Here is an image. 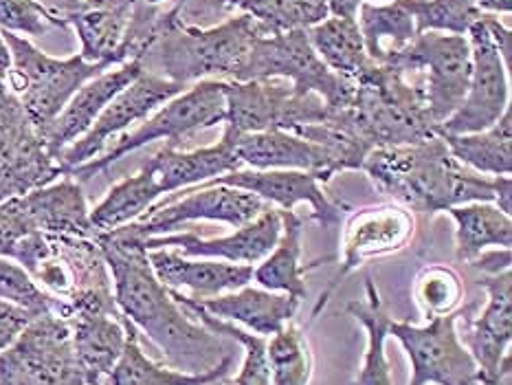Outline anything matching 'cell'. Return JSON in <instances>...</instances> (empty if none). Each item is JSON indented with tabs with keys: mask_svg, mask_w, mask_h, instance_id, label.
Returning <instances> with one entry per match:
<instances>
[{
	"mask_svg": "<svg viewBox=\"0 0 512 385\" xmlns=\"http://www.w3.org/2000/svg\"><path fill=\"white\" fill-rule=\"evenodd\" d=\"M172 291V289H170ZM174 300L185 308H198L211 317L229 324H242L253 335L269 339L271 335L293 322L302 300L284 293L264 291L260 286H242L238 291L222 293L205 300H194L183 291H172Z\"/></svg>",
	"mask_w": 512,
	"mask_h": 385,
	"instance_id": "cell-22",
	"label": "cell"
},
{
	"mask_svg": "<svg viewBox=\"0 0 512 385\" xmlns=\"http://www.w3.org/2000/svg\"><path fill=\"white\" fill-rule=\"evenodd\" d=\"M484 25H486L488 33H491V40L497 47L499 55H502L504 64L510 69V62H512V31L504 25L502 20H499L497 16H491V14H484Z\"/></svg>",
	"mask_w": 512,
	"mask_h": 385,
	"instance_id": "cell-47",
	"label": "cell"
},
{
	"mask_svg": "<svg viewBox=\"0 0 512 385\" xmlns=\"http://www.w3.org/2000/svg\"><path fill=\"white\" fill-rule=\"evenodd\" d=\"M240 0H170L163 7L165 29L189 27V29H209L220 25L222 20L233 16Z\"/></svg>",
	"mask_w": 512,
	"mask_h": 385,
	"instance_id": "cell-43",
	"label": "cell"
},
{
	"mask_svg": "<svg viewBox=\"0 0 512 385\" xmlns=\"http://www.w3.org/2000/svg\"><path fill=\"white\" fill-rule=\"evenodd\" d=\"M282 216V234L277 238L273 251L266 256L258 267L253 269V280L264 291L271 293H284L304 300L308 295L306 289V273L317 267L319 262L306 264L302 262L304 253V220L293 212H284Z\"/></svg>",
	"mask_w": 512,
	"mask_h": 385,
	"instance_id": "cell-28",
	"label": "cell"
},
{
	"mask_svg": "<svg viewBox=\"0 0 512 385\" xmlns=\"http://www.w3.org/2000/svg\"><path fill=\"white\" fill-rule=\"evenodd\" d=\"M22 203H25L31 225L42 234L97 238L82 185L69 174L29 194H22Z\"/></svg>",
	"mask_w": 512,
	"mask_h": 385,
	"instance_id": "cell-27",
	"label": "cell"
},
{
	"mask_svg": "<svg viewBox=\"0 0 512 385\" xmlns=\"http://www.w3.org/2000/svg\"><path fill=\"white\" fill-rule=\"evenodd\" d=\"M477 284L486 293V306L480 315L464 317L462 344L480 370V385H495L510 372L512 339V271L497 275H480Z\"/></svg>",
	"mask_w": 512,
	"mask_h": 385,
	"instance_id": "cell-17",
	"label": "cell"
},
{
	"mask_svg": "<svg viewBox=\"0 0 512 385\" xmlns=\"http://www.w3.org/2000/svg\"><path fill=\"white\" fill-rule=\"evenodd\" d=\"M269 36L258 20L233 14L209 29L170 27L143 58V71L181 86L203 80H236L258 38Z\"/></svg>",
	"mask_w": 512,
	"mask_h": 385,
	"instance_id": "cell-3",
	"label": "cell"
},
{
	"mask_svg": "<svg viewBox=\"0 0 512 385\" xmlns=\"http://www.w3.org/2000/svg\"><path fill=\"white\" fill-rule=\"evenodd\" d=\"M345 313L356 319L365 328V355L361 370L352 385H394L392 370L385 355V344L389 337V317L372 278H365V300H350L345 304Z\"/></svg>",
	"mask_w": 512,
	"mask_h": 385,
	"instance_id": "cell-31",
	"label": "cell"
},
{
	"mask_svg": "<svg viewBox=\"0 0 512 385\" xmlns=\"http://www.w3.org/2000/svg\"><path fill=\"white\" fill-rule=\"evenodd\" d=\"M148 260L154 275L172 291H192L194 300L238 291L253 282V267L209 258H185L172 249H152Z\"/></svg>",
	"mask_w": 512,
	"mask_h": 385,
	"instance_id": "cell-24",
	"label": "cell"
},
{
	"mask_svg": "<svg viewBox=\"0 0 512 385\" xmlns=\"http://www.w3.org/2000/svg\"><path fill=\"white\" fill-rule=\"evenodd\" d=\"M141 0H77L64 7L66 27L80 40V55L86 62L119 66L128 62V33Z\"/></svg>",
	"mask_w": 512,
	"mask_h": 385,
	"instance_id": "cell-20",
	"label": "cell"
},
{
	"mask_svg": "<svg viewBox=\"0 0 512 385\" xmlns=\"http://www.w3.org/2000/svg\"><path fill=\"white\" fill-rule=\"evenodd\" d=\"M455 223V258L471 264L488 249L512 247V218L495 203H466L449 207Z\"/></svg>",
	"mask_w": 512,
	"mask_h": 385,
	"instance_id": "cell-30",
	"label": "cell"
},
{
	"mask_svg": "<svg viewBox=\"0 0 512 385\" xmlns=\"http://www.w3.org/2000/svg\"><path fill=\"white\" fill-rule=\"evenodd\" d=\"M416 22V31L466 36L484 14L471 0H400Z\"/></svg>",
	"mask_w": 512,
	"mask_h": 385,
	"instance_id": "cell-40",
	"label": "cell"
},
{
	"mask_svg": "<svg viewBox=\"0 0 512 385\" xmlns=\"http://www.w3.org/2000/svg\"><path fill=\"white\" fill-rule=\"evenodd\" d=\"M271 385H310L313 379V352L304 330L288 322L280 333L266 339Z\"/></svg>",
	"mask_w": 512,
	"mask_h": 385,
	"instance_id": "cell-36",
	"label": "cell"
},
{
	"mask_svg": "<svg viewBox=\"0 0 512 385\" xmlns=\"http://www.w3.org/2000/svg\"><path fill=\"white\" fill-rule=\"evenodd\" d=\"M233 148H236L240 163L249 165L251 170L313 172L321 183H328L337 174L335 163H332L326 148L286 130L238 135L233 137Z\"/></svg>",
	"mask_w": 512,
	"mask_h": 385,
	"instance_id": "cell-23",
	"label": "cell"
},
{
	"mask_svg": "<svg viewBox=\"0 0 512 385\" xmlns=\"http://www.w3.org/2000/svg\"><path fill=\"white\" fill-rule=\"evenodd\" d=\"M9 66H11V55H9V49H7L3 36H0V77H3V80L9 73Z\"/></svg>",
	"mask_w": 512,
	"mask_h": 385,
	"instance_id": "cell-50",
	"label": "cell"
},
{
	"mask_svg": "<svg viewBox=\"0 0 512 385\" xmlns=\"http://www.w3.org/2000/svg\"><path fill=\"white\" fill-rule=\"evenodd\" d=\"M181 84L165 80V77L143 71L135 82L128 84L113 102H110L102 115L95 119L91 130L84 137L71 143L69 148L60 152L58 163L69 174L71 170L80 168V165L97 159L99 154L106 150V143L113 139L119 132L128 130L137 121L148 119L154 110L161 108L165 102H170L172 97L183 93Z\"/></svg>",
	"mask_w": 512,
	"mask_h": 385,
	"instance_id": "cell-15",
	"label": "cell"
},
{
	"mask_svg": "<svg viewBox=\"0 0 512 385\" xmlns=\"http://www.w3.org/2000/svg\"><path fill=\"white\" fill-rule=\"evenodd\" d=\"M51 29H69L62 9L40 0H0V31L40 38Z\"/></svg>",
	"mask_w": 512,
	"mask_h": 385,
	"instance_id": "cell-42",
	"label": "cell"
},
{
	"mask_svg": "<svg viewBox=\"0 0 512 385\" xmlns=\"http://www.w3.org/2000/svg\"><path fill=\"white\" fill-rule=\"evenodd\" d=\"M0 385H86L69 322L53 313L33 317L0 352Z\"/></svg>",
	"mask_w": 512,
	"mask_h": 385,
	"instance_id": "cell-10",
	"label": "cell"
},
{
	"mask_svg": "<svg viewBox=\"0 0 512 385\" xmlns=\"http://www.w3.org/2000/svg\"><path fill=\"white\" fill-rule=\"evenodd\" d=\"M361 170L381 194L409 212L444 214L466 203H495L512 212L510 176H482L453 159L440 135L407 146L374 148Z\"/></svg>",
	"mask_w": 512,
	"mask_h": 385,
	"instance_id": "cell-2",
	"label": "cell"
},
{
	"mask_svg": "<svg viewBox=\"0 0 512 385\" xmlns=\"http://www.w3.org/2000/svg\"><path fill=\"white\" fill-rule=\"evenodd\" d=\"M31 231L38 229L31 225L22 196L7 198V201L0 203V258H14L20 240Z\"/></svg>",
	"mask_w": 512,
	"mask_h": 385,
	"instance_id": "cell-44",
	"label": "cell"
},
{
	"mask_svg": "<svg viewBox=\"0 0 512 385\" xmlns=\"http://www.w3.org/2000/svg\"><path fill=\"white\" fill-rule=\"evenodd\" d=\"M414 231V214L398 203L367 205L350 212L348 218L343 220L341 231V267L328 284L326 293H321L310 319H317V315L328 306L332 293L339 289V284L352 271L359 269L367 260L392 256V253L403 251L411 238H414Z\"/></svg>",
	"mask_w": 512,
	"mask_h": 385,
	"instance_id": "cell-12",
	"label": "cell"
},
{
	"mask_svg": "<svg viewBox=\"0 0 512 385\" xmlns=\"http://www.w3.org/2000/svg\"><path fill=\"white\" fill-rule=\"evenodd\" d=\"M414 300L422 317L431 319L453 315L464 300V284L460 273L444 267V264H429L414 280Z\"/></svg>",
	"mask_w": 512,
	"mask_h": 385,
	"instance_id": "cell-38",
	"label": "cell"
},
{
	"mask_svg": "<svg viewBox=\"0 0 512 385\" xmlns=\"http://www.w3.org/2000/svg\"><path fill=\"white\" fill-rule=\"evenodd\" d=\"M86 385H104L124 352L128 324L121 313L80 311L66 319Z\"/></svg>",
	"mask_w": 512,
	"mask_h": 385,
	"instance_id": "cell-25",
	"label": "cell"
},
{
	"mask_svg": "<svg viewBox=\"0 0 512 385\" xmlns=\"http://www.w3.org/2000/svg\"><path fill=\"white\" fill-rule=\"evenodd\" d=\"M330 108L317 93H297L291 82L271 80L233 82L225 80V121L229 135L286 130L297 132L321 124L330 117Z\"/></svg>",
	"mask_w": 512,
	"mask_h": 385,
	"instance_id": "cell-7",
	"label": "cell"
},
{
	"mask_svg": "<svg viewBox=\"0 0 512 385\" xmlns=\"http://www.w3.org/2000/svg\"><path fill=\"white\" fill-rule=\"evenodd\" d=\"M363 3H389V0H359V5Z\"/></svg>",
	"mask_w": 512,
	"mask_h": 385,
	"instance_id": "cell-53",
	"label": "cell"
},
{
	"mask_svg": "<svg viewBox=\"0 0 512 385\" xmlns=\"http://www.w3.org/2000/svg\"><path fill=\"white\" fill-rule=\"evenodd\" d=\"M271 77L291 82L297 93H317L335 110L348 106L354 95V84L328 69L304 29L269 33L255 40L249 58L244 60L233 82L271 80Z\"/></svg>",
	"mask_w": 512,
	"mask_h": 385,
	"instance_id": "cell-8",
	"label": "cell"
},
{
	"mask_svg": "<svg viewBox=\"0 0 512 385\" xmlns=\"http://www.w3.org/2000/svg\"><path fill=\"white\" fill-rule=\"evenodd\" d=\"M330 16H341V18H356L359 14V0H326Z\"/></svg>",
	"mask_w": 512,
	"mask_h": 385,
	"instance_id": "cell-48",
	"label": "cell"
},
{
	"mask_svg": "<svg viewBox=\"0 0 512 385\" xmlns=\"http://www.w3.org/2000/svg\"><path fill=\"white\" fill-rule=\"evenodd\" d=\"M0 36H3L11 55L5 82L38 132L62 113L69 99L88 80L113 69L108 64L86 62L80 53L71 55V58H55L18 33L0 31Z\"/></svg>",
	"mask_w": 512,
	"mask_h": 385,
	"instance_id": "cell-5",
	"label": "cell"
},
{
	"mask_svg": "<svg viewBox=\"0 0 512 385\" xmlns=\"http://www.w3.org/2000/svg\"><path fill=\"white\" fill-rule=\"evenodd\" d=\"M308 40L313 49L332 73L343 80L356 84V80L370 69V55L365 51V42L361 36L356 18L328 16L319 25L306 29Z\"/></svg>",
	"mask_w": 512,
	"mask_h": 385,
	"instance_id": "cell-33",
	"label": "cell"
},
{
	"mask_svg": "<svg viewBox=\"0 0 512 385\" xmlns=\"http://www.w3.org/2000/svg\"><path fill=\"white\" fill-rule=\"evenodd\" d=\"M126 324L128 339L124 352H121L119 361L115 363L113 372L108 374L104 385H214L222 379H227V374L233 366V355H227L218 366L207 372H181L172 366H161V363L152 361L146 352L141 350L137 328L132 326L128 319Z\"/></svg>",
	"mask_w": 512,
	"mask_h": 385,
	"instance_id": "cell-29",
	"label": "cell"
},
{
	"mask_svg": "<svg viewBox=\"0 0 512 385\" xmlns=\"http://www.w3.org/2000/svg\"><path fill=\"white\" fill-rule=\"evenodd\" d=\"M0 302L18 306L33 317L60 315L62 304L31 278V273L18 262L0 258Z\"/></svg>",
	"mask_w": 512,
	"mask_h": 385,
	"instance_id": "cell-41",
	"label": "cell"
},
{
	"mask_svg": "<svg viewBox=\"0 0 512 385\" xmlns=\"http://www.w3.org/2000/svg\"><path fill=\"white\" fill-rule=\"evenodd\" d=\"M143 73L141 60H128L119 66H113L104 73H99L93 80H88L77 91L69 104L62 108V113L40 132V137L47 146L51 157L58 161L60 152L66 150L80 137H84L95 119L102 115V110L124 91Z\"/></svg>",
	"mask_w": 512,
	"mask_h": 385,
	"instance_id": "cell-21",
	"label": "cell"
},
{
	"mask_svg": "<svg viewBox=\"0 0 512 385\" xmlns=\"http://www.w3.org/2000/svg\"><path fill=\"white\" fill-rule=\"evenodd\" d=\"M264 207L262 198L238 187L198 185L194 190L170 194L165 201L154 203L146 214L126 227L141 238L174 234L178 227L194 220H214L238 229L258 218Z\"/></svg>",
	"mask_w": 512,
	"mask_h": 385,
	"instance_id": "cell-13",
	"label": "cell"
},
{
	"mask_svg": "<svg viewBox=\"0 0 512 385\" xmlns=\"http://www.w3.org/2000/svg\"><path fill=\"white\" fill-rule=\"evenodd\" d=\"M471 267L482 275L504 273L512 267V249H488L471 262Z\"/></svg>",
	"mask_w": 512,
	"mask_h": 385,
	"instance_id": "cell-46",
	"label": "cell"
},
{
	"mask_svg": "<svg viewBox=\"0 0 512 385\" xmlns=\"http://www.w3.org/2000/svg\"><path fill=\"white\" fill-rule=\"evenodd\" d=\"M11 99H14V93L9 91V86H7V82L3 80V77H0V106L3 104H7V102H11Z\"/></svg>",
	"mask_w": 512,
	"mask_h": 385,
	"instance_id": "cell-51",
	"label": "cell"
},
{
	"mask_svg": "<svg viewBox=\"0 0 512 385\" xmlns=\"http://www.w3.org/2000/svg\"><path fill=\"white\" fill-rule=\"evenodd\" d=\"M148 163L154 174H157L163 196L211 181L216 176L242 170V163L238 159L236 148H233V137L229 132H222L220 141L214 143V146L187 152L168 143L157 154H152Z\"/></svg>",
	"mask_w": 512,
	"mask_h": 385,
	"instance_id": "cell-26",
	"label": "cell"
},
{
	"mask_svg": "<svg viewBox=\"0 0 512 385\" xmlns=\"http://www.w3.org/2000/svg\"><path fill=\"white\" fill-rule=\"evenodd\" d=\"M383 64H392L405 75L409 71H425L422 86L429 117L440 128L464 102L471 80V44L466 36L425 31L411 40Z\"/></svg>",
	"mask_w": 512,
	"mask_h": 385,
	"instance_id": "cell-9",
	"label": "cell"
},
{
	"mask_svg": "<svg viewBox=\"0 0 512 385\" xmlns=\"http://www.w3.org/2000/svg\"><path fill=\"white\" fill-rule=\"evenodd\" d=\"M33 315L18 306L0 302V352L7 350L20 337L22 330L31 324Z\"/></svg>",
	"mask_w": 512,
	"mask_h": 385,
	"instance_id": "cell-45",
	"label": "cell"
},
{
	"mask_svg": "<svg viewBox=\"0 0 512 385\" xmlns=\"http://www.w3.org/2000/svg\"><path fill=\"white\" fill-rule=\"evenodd\" d=\"M95 240L108 264L119 313L148 335L172 368L200 374L231 355L225 337L194 322L168 286L154 275L141 236L121 227L99 234Z\"/></svg>",
	"mask_w": 512,
	"mask_h": 385,
	"instance_id": "cell-1",
	"label": "cell"
},
{
	"mask_svg": "<svg viewBox=\"0 0 512 385\" xmlns=\"http://www.w3.org/2000/svg\"><path fill=\"white\" fill-rule=\"evenodd\" d=\"M345 110L354 132L370 152L438 135L422 86L407 82L405 73L392 64L372 62L356 80L352 102Z\"/></svg>",
	"mask_w": 512,
	"mask_h": 385,
	"instance_id": "cell-4",
	"label": "cell"
},
{
	"mask_svg": "<svg viewBox=\"0 0 512 385\" xmlns=\"http://www.w3.org/2000/svg\"><path fill=\"white\" fill-rule=\"evenodd\" d=\"M240 14H247L269 33L310 29L330 16L326 0H240Z\"/></svg>",
	"mask_w": 512,
	"mask_h": 385,
	"instance_id": "cell-37",
	"label": "cell"
},
{
	"mask_svg": "<svg viewBox=\"0 0 512 385\" xmlns=\"http://www.w3.org/2000/svg\"><path fill=\"white\" fill-rule=\"evenodd\" d=\"M365 51L370 60L383 64L389 55L403 51L418 36L416 22L400 0L363 3L356 14Z\"/></svg>",
	"mask_w": 512,
	"mask_h": 385,
	"instance_id": "cell-35",
	"label": "cell"
},
{
	"mask_svg": "<svg viewBox=\"0 0 512 385\" xmlns=\"http://www.w3.org/2000/svg\"><path fill=\"white\" fill-rule=\"evenodd\" d=\"M185 311L192 317H198V322L207 326L211 333L236 341V344H240L244 348V361H242L238 377L225 385H271V372H269V359H266V339L264 337L253 335V333H249V330L238 328L236 324L222 322V319L211 317L203 311H198V308H185Z\"/></svg>",
	"mask_w": 512,
	"mask_h": 385,
	"instance_id": "cell-39",
	"label": "cell"
},
{
	"mask_svg": "<svg viewBox=\"0 0 512 385\" xmlns=\"http://www.w3.org/2000/svg\"><path fill=\"white\" fill-rule=\"evenodd\" d=\"M163 196L157 174L146 161L141 170L115 183L110 192L91 209V223L99 234H108L135 223Z\"/></svg>",
	"mask_w": 512,
	"mask_h": 385,
	"instance_id": "cell-32",
	"label": "cell"
},
{
	"mask_svg": "<svg viewBox=\"0 0 512 385\" xmlns=\"http://www.w3.org/2000/svg\"><path fill=\"white\" fill-rule=\"evenodd\" d=\"M447 143L453 159L484 176L512 174V110L504 117L473 135H440Z\"/></svg>",
	"mask_w": 512,
	"mask_h": 385,
	"instance_id": "cell-34",
	"label": "cell"
},
{
	"mask_svg": "<svg viewBox=\"0 0 512 385\" xmlns=\"http://www.w3.org/2000/svg\"><path fill=\"white\" fill-rule=\"evenodd\" d=\"M280 234V209L266 205L258 218L238 227L231 236L225 238H200L194 231H178V234L148 236L143 238V245H146L148 251L172 247L185 258H209L253 267V264L269 256Z\"/></svg>",
	"mask_w": 512,
	"mask_h": 385,
	"instance_id": "cell-18",
	"label": "cell"
},
{
	"mask_svg": "<svg viewBox=\"0 0 512 385\" xmlns=\"http://www.w3.org/2000/svg\"><path fill=\"white\" fill-rule=\"evenodd\" d=\"M200 185H229L238 187V190L251 192L264 203H273L277 209L284 212H293L295 205L306 203L313 209V218L324 229H335L341 225L343 212L348 207L343 203L332 201L324 192L321 181L313 172L302 170H236L225 176H216V179L205 181Z\"/></svg>",
	"mask_w": 512,
	"mask_h": 385,
	"instance_id": "cell-19",
	"label": "cell"
},
{
	"mask_svg": "<svg viewBox=\"0 0 512 385\" xmlns=\"http://www.w3.org/2000/svg\"><path fill=\"white\" fill-rule=\"evenodd\" d=\"M143 3H148L152 7H165V3H170V0H143Z\"/></svg>",
	"mask_w": 512,
	"mask_h": 385,
	"instance_id": "cell-52",
	"label": "cell"
},
{
	"mask_svg": "<svg viewBox=\"0 0 512 385\" xmlns=\"http://www.w3.org/2000/svg\"><path fill=\"white\" fill-rule=\"evenodd\" d=\"M222 121H225V80L196 82L187 91L178 93L170 102L154 110L148 119L141 121L137 130L121 135L113 148L104 150L97 159L71 170L69 176L80 183L88 181L152 141L165 139L172 146H178L183 137L192 135L196 130L214 128Z\"/></svg>",
	"mask_w": 512,
	"mask_h": 385,
	"instance_id": "cell-6",
	"label": "cell"
},
{
	"mask_svg": "<svg viewBox=\"0 0 512 385\" xmlns=\"http://www.w3.org/2000/svg\"><path fill=\"white\" fill-rule=\"evenodd\" d=\"M471 3L482 11V14H510L512 11V0H471Z\"/></svg>",
	"mask_w": 512,
	"mask_h": 385,
	"instance_id": "cell-49",
	"label": "cell"
},
{
	"mask_svg": "<svg viewBox=\"0 0 512 385\" xmlns=\"http://www.w3.org/2000/svg\"><path fill=\"white\" fill-rule=\"evenodd\" d=\"M458 313L438 317L427 326L411 322L389 324V337L407 352L409 385H480V370L458 333Z\"/></svg>",
	"mask_w": 512,
	"mask_h": 385,
	"instance_id": "cell-11",
	"label": "cell"
},
{
	"mask_svg": "<svg viewBox=\"0 0 512 385\" xmlns=\"http://www.w3.org/2000/svg\"><path fill=\"white\" fill-rule=\"evenodd\" d=\"M64 176L36 126L14 97L0 106V203L29 194Z\"/></svg>",
	"mask_w": 512,
	"mask_h": 385,
	"instance_id": "cell-16",
	"label": "cell"
},
{
	"mask_svg": "<svg viewBox=\"0 0 512 385\" xmlns=\"http://www.w3.org/2000/svg\"><path fill=\"white\" fill-rule=\"evenodd\" d=\"M471 44V80L462 106L438 128V135H473L497 124L510 108V69L491 40L484 16L466 33Z\"/></svg>",
	"mask_w": 512,
	"mask_h": 385,
	"instance_id": "cell-14",
	"label": "cell"
}]
</instances>
